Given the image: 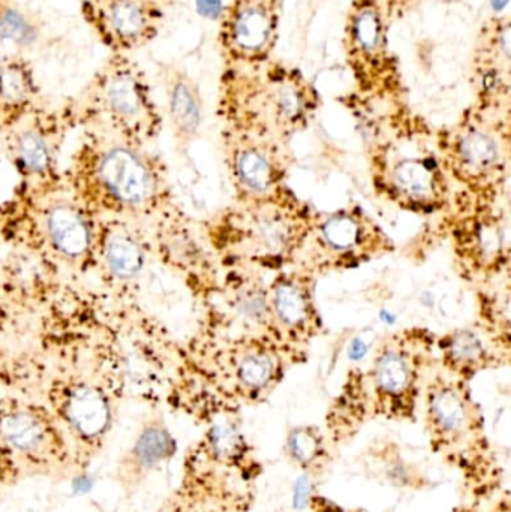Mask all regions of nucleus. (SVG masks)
I'll list each match as a JSON object with an SVG mask.
<instances>
[{
	"label": "nucleus",
	"instance_id": "obj_22",
	"mask_svg": "<svg viewBox=\"0 0 511 512\" xmlns=\"http://www.w3.org/2000/svg\"><path fill=\"white\" fill-rule=\"evenodd\" d=\"M38 80L32 62L15 53L0 59V129L11 131L35 113Z\"/></svg>",
	"mask_w": 511,
	"mask_h": 512
},
{
	"label": "nucleus",
	"instance_id": "obj_8",
	"mask_svg": "<svg viewBox=\"0 0 511 512\" xmlns=\"http://www.w3.org/2000/svg\"><path fill=\"white\" fill-rule=\"evenodd\" d=\"M375 183L401 209L434 213L446 206L449 182L440 153L425 141L401 138L378 150Z\"/></svg>",
	"mask_w": 511,
	"mask_h": 512
},
{
	"label": "nucleus",
	"instance_id": "obj_19",
	"mask_svg": "<svg viewBox=\"0 0 511 512\" xmlns=\"http://www.w3.org/2000/svg\"><path fill=\"white\" fill-rule=\"evenodd\" d=\"M168 122L180 146L194 141L204 122V99L197 80L177 62H159Z\"/></svg>",
	"mask_w": 511,
	"mask_h": 512
},
{
	"label": "nucleus",
	"instance_id": "obj_18",
	"mask_svg": "<svg viewBox=\"0 0 511 512\" xmlns=\"http://www.w3.org/2000/svg\"><path fill=\"white\" fill-rule=\"evenodd\" d=\"M176 451V439L164 420L161 417L147 418L117 459L114 481L123 492H137L150 475L173 459Z\"/></svg>",
	"mask_w": 511,
	"mask_h": 512
},
{
	"label": "nucleus",
	"instance_id": "obj_26",
	"mask_svg": "<svg viewBox=\"0 0 511 512\" xmlns=\"http://www.w3.org/2000/svg\"><path fill=\"white\" fill-rule=\"evenodd\" d=\"M45 231L53 248L69 259H80L92 246V233L84 216L71 206H54L45 216Z\"/></svg>",
	"mask_w": 511,
	"mask_h": 512
},
{
	"label": "nucleus",
	"instance_id": "obj_33",
	"mask_svg": "<svg viewBox=\"0 0 511 512\" xmlns=\"http://www.w3.org/2000/svg\"><path fill=\"white\" fill-rule=\"evenodd\" d=\"M156 2H158L162 8H165L168 11V9L173 8V6L176 5L179 0H156Z\"/></svg>",
	"mask_w": 511,
	"mask_h": 512
},
{
	"label": "nucleus",
	"instance_id": "obj_7",
	"mask_svg": "<svg viewBox=\"0 0 511 512\" xmlns=\"http://www.w3.org/2000/svg\"><path fill=\"white\" fill-rule=\"evenodd\" d=\"M393 243L362 209H338L311 216L308 233L291 267L306 273L359 267L389 254Z\"/></svg>",
	"mask_w": 511,
	"mask_h": 512
},
{
	"label": "nucleus",
	"instance_id": "obj_2",
	"mask_svg": "<svg viewBox=\"0 0 511 512\" xmlns=\"http://www.w3.org/2000/svg\"><path fill=\"white\" fill-rule=\"evenodd\" d=\"M311 216L288 191L258 203H239L219 225V249L240 268L291 267Z\"/></svg>",
	"mask_w": 511,
	"mask_h": 512
},
{
	"label": "nucleus",
	"instance_id": "obj_23",
	"mask_svg": "<svg viewBox=\"0 0 511 512\" xmlns=\"http://www.w3.org/2000/svg\"><path fill=\"white\" fill-rule=\"evenodd\" d=\"M426 412L432 430L443 439L464 435L473 423L474 409L461 378L438 375L426 391Z\"/></svg>",
	"mask_w": 511,
	"mask_h": 512
},
{
	"label": "nucleus",
	"instance_id": "obj_13",
	"mask_svg": "<svg viewBox=\"0 0 511 512\" xmlns=\"http://www.w3.org/2000/svg\"><path fill=\"white\" fill-rule=\"evenodd\" d=\"M221 369L236 393L258 397L272 390L300 349L288 345L278 334L225 336Z\"/></svg>",
	"mask_w": 511,
	"mask_h": 512
},
{
	"label": "nucleus",
	"instance_id": "obj_30",
	"mask_svg": "<svg viewBox=\"0 0 511 512\" xmlns=\"http://www.w3.org/2000/svg\"><path fill=\"white\" fill-rule=\"evenodd\" d=\"M321 442L311 429H294L288 438V450L297 463L309 465L320 454Z\"/></svg>",
	"mask_w": 511,
	"mask_h": 512
},
{
	"label": "nucleus",
	"instance_id": "obj_20",
	"mask_svg": "<svg viewBox=\"0 0 511 512\" xmlns=\"http://www.w3.org/2000/svg\"><path fill=\"white\" fill-rule=\"evenodd\" d=\"M444 372L464 379L509 358V348L488 328L462 327L437 342Z\"/></svg>",
	"mask_w": 511,
	"mask_h": 512
},
{
	"label": "nucleus",
	"instance_id": "obj_28",
	"mask_svg": "<svg viewBox=\"0 0 511 512\" xmlns=\"http://www.w3.org/2000/svg\"><path fill=\"white\" fill-rule=\"evenodd\" d=\"M105 261L114 276L132 279L143 270L144 254L131 236L114 233L105 245Z\"/></svg>",
	"mask_w": 511,
	"mask_h": 512
},
{
	"label": "nucleus",
	"instance_id": "obj_12",
	"mask_svg": "<svg viewBox=\"0 0 511 512\" xmlns=\"http://www.w3.org/2000/svg\"><path fill=\"white\" fill-rule=\"evenodd\" d=\"M225 144L239 203H258L287 191L285 143L260 132L225 126Z\"/></svg>",
	"mask_w": 511,
	"mask_h": 512
},
{
	"label": "nucleus",
	"instance_id": "obj_27",
	"mask_svg": "<svg viewBox=\"0 0 511 512\" xmlns=\"http://www.w3.org/2000/svg\"><path fill=\"white\" fill-rule=\"evenodd\" d=\"M44 39V23L20 0H0V42L30 51Z\"/></svg>",
	"mask_w": 511,
	"mask_h": 512
},
{
	"label": "nucleus",
	"instance_id": "obj_14",
	"mask_svg": "<svg viewBox=\"0 0 511 512\" xmlns=\"http://www.w3.org/2000/svg\"><path fill=\"white\" fill-rule=\"evenodd\" d=\"M80 11L108 53L131 56L158 38L167 14L156 0H80Z\"/></svg>",
	"mask_w": 511,
	"mask_h": 512
},
{
	"label": "nucleus",
	"instance_id": "obj_25",
	"mask_svg": "<svg viewBox=\"0 0 511 512\" xmlns=\"http://www.w3.org/2000/svg\"><path fill=\"white\" fill-rule=\"evenodd\" d=\"M57 125L54 114L36 110L11 129V150L18 168L27 176H44L50 171L51 134Z\"/></svg>",
	"mask_w": 511,
	"mask_h": 512
},
{
	"label": "nucleus",
	"instance_id": "obj_10",
	"mask_svg": "<svg viewBox=\"0 0 511 512\" xmlns=\"http://www.w3.org/2000/svg\"><path fill=\"white\" fill-rule=\"evenodd\" d=\"M434 351V337L420 328L399 331L381 342L366 376L384 412L405 414L413 408Z\"/></svg>",
	"mask_w": 511,
	"mask_h": 512
},
{
	"label": "nucleus",
	"instance_id": "obj_31",
	"mask_svg": "<svg viewBox=\"0 0 511 512\" xmlns=\"http://www.w3.org/2000/svg\"><path fill=\"white\" fill-rule=\"evenodd\" d=\"M380 3L386 11L390 23L393 24L416 11L422 5L423 0H380Z\"/></svg>",
	"mask_w": 511,
	"mask_h": 512
},
{
	"label": "nucleus",
	"instance_id": "obj_9",
	"mask_svg": "<svg viewBox=\"0 0 511 512\" xmlns=\"http://www.w3.org/2000/svg\"><path fill=\"white\" fill-rule=\"evenodd\" d=\"M48 409L71 448L77 475L83 474L107 447L114 423L110 394L84 381L54 385Z\"/></svg>",
	"mask_w": 511,
	"mask_h": 512
},
{
	"label": "nucleus",
	"instance_id": "obj_6",
	"mask_svg": "<svg viewBox=\"0 0 511 512\" xmlns=\"http://www.w3.org/2000/svg\"><path fill=\"white\" fill-rule=\"evenodd\" d=\"M83 113L129 140L152 138L162 125L149 78L131 54L108 53L87 84Z\"/></svg>",
	"mask_w": 511,
	"mask_h": 512
},
{
	"label": "nucleus",
	"instance_id": "obj_1",
	"mask_svg": "<svg viewBox=\"0 0 511 512\" xmlns=\"http://www.w3.org/2000/svg\"><path fill=\"white\" fill-rule=\"evenodd\" d=\"M320 105L314 84L284 60L272 57L249 68H222L219 113L225 126L287 143L311 125Z\"/></svg>",
	"mask_w": 511,
	"mask_h": 512
},
{
	"label": "nucleus",
	"instance_id": "obj_32",
	"mask_svg": "<svg viewBox=\"0 0 511 512\" xmlns=\"http://www.w3.org/2000/svg\"><path fill=\"white\" fill-rule=\"evenodd\" d=\"M309 496H311V481L308 477H300L294 486V507L297 510H303L308 505Z\"/></svg>",
	"mask_w": 511,
	"mask_h": 512
},
{
	"label": "nucleus",
	"instance_id": "obj_29",
	"mask_svg": "<svg viewBox=\"0 0 511 512\" xmlns=\"http://www.w3.org/2000/svg\"><path fill=\"white\" fill-rule=\"evenodd\" d=\"M243 438L239 430L230 423V421H216L203 444L198 447L201 453L206 454L209 459L218 460V462H230L236 460V457L242 456Z\"/></svg>",
	"mask_w": 511,
	"mask_h": 512
},
{
	"label": "nucleus",
	"instance_id": "obj_15",
	"mask_svg": "<svg viewBox=\"0 0 511 512\" xmlns=\"http://www.w3.org/2000/svg\"><path fill=\"white\" fill-rule=\"evenodd\" d=\"M470 80L476 107L510 113V14H492L480 27L471 53Z\"/></svg>",
	"mask_w": 511,
	"mask_h": 512
},
{
	"label": "nucleus",
	"instance_id": "obj_24",
	"mask_svg": "<svg viewBox=\"0 0 511 512\" xmlns=\"http://www.w3.org/2000/svg\"><path fill=\"white\" fill-rule=\"evenodd\" d=\"M495 200L486 201L482 213L470 219L465 228L464 256L479 267V271L495 276L500 273L503 259H507V218L495 212Z\"/></svg>",
	"mask_w": 511,
	"mask_h": 512
},
{
	"label": "nucleus",
	"instance_id": "obj_11",
	"mask_svg": "<svg viewBox=\"0 0 511 512\" xmlns=\"http://www.w3.org/2000/svg\"><path fill=\"white\" fill-rule=\"evenodd\" d=\"M284 0H230L219 21L224 68H249L275 57Z\"/></svg>",
	"mask_w": 511,
	"mask_h": 512
},
{
	"label": "nucleus",
	"instance_id": "obj_3",
	"mask_svg": "<svg viewBox=\"0 0 511 512\" xmlns=\"http://www.w3.org/2000/svg\"><path fill=\"white\" fill-rule=\"evenodd\" d=\"M77 475L71 448L47 406L0 400V489L30 478Z\"/></svg>",
	"mask_w": 511,
	"mask_h": 512
},
{
	"label": "nucleus",
	"instance_id": "obj_16",
	"mask_svg": "<svg viewBox=\"0 0 511 512\" xmlns=\"http://www.w3.org/2000/svg\"><path fill=\"white\" fill-rule=\"evenodd\" d=\"M92 180L105 200L122 209H141L158 191V176L149 162L137 150L122 144L99 150Z\"/></svg>",
	"mask_w": 511,
	"mask_h": 512
},
{
	"label": "nucleus",
	"instance_id": "obj_17",
	"mask_svg": "<svg viewBox=\"0 0 511 512\" xmlns=\"http://www.w3.org/2000/svg\"><path fill=\"white\" fill-rule=\"evenodd\" d=\"M312 280V274L293 267L282 270L269 283L273 328L282 340L300 351L321 328Z\"/></svg>",
	"mask_w": 511,
	"mask_h": 512
},
{
	"label": "nucleus",
	"instance_id": "obj_21",
	"mask_svg": "<svg viewBox=\"0 0 511 512\" xmlns=\"http://www.w3.org/2000/svg\"><path fill=\"white\" fill-rule=\"evenodd\" d=\"M228 309L227 336L275 333L270 312L269 285L249 268L234 274L225 294Z\"/></svg>",
	"mask_w": 511,
	"mask_h": 512
},
{
	"label": "nucleus",
	"instance_id": "obj_5",
	"mask_svg": "<svg viewBox=\"0 0 511 512\" xmlns=\"http://www.w3.org/2000/svg\"><path fill=\"white\" fill-rule=\"evenodd\" d=\"M444 170L483 198L504 185L510 155V113L473 107L452 128L438 134Z\"/></svg>",
	"mask_w": 511,
	"mask_h": 512
},
{
	"label": "nucleus",
	"instance_id": "obj_4",
	"mask_svg": "<svg viewBox=\"0 0 511 512\" xmlns=\"http://www.w3.org/2000/svg\"><path fill=\"white\" fill-rule=\"evenodd\" d=\"M390 23L380 0H351L345 15L342 51L356 86L368 104H407L401 60L390 42Z\"/></svg>",
	"mask_w": 511,
	"mask_h": 512
}]
</instances>
